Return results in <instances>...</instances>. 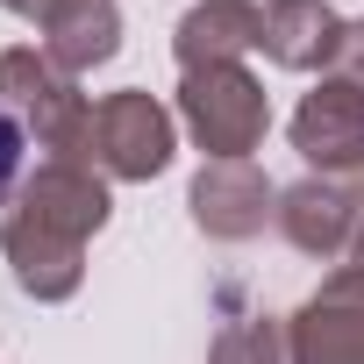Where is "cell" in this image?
Returning a JSON list of instances; mask_svg holds the SVG:
<instances>
[{"mask_svg": "<svg viewBox=\"0 0 364 364\" xmlns=\"http://www.w3.org/2000/svg\"><path fill=\"white\" fill-rule=\"evenodd\" d=\"M22 157H29V136H22V122L0 107V200H8V186L22 178Z\"/></svg>", "mask_w": 364, "mask_h": 364, "instance_id": "6da1fadb", "label": "cell"}]
</instances>
